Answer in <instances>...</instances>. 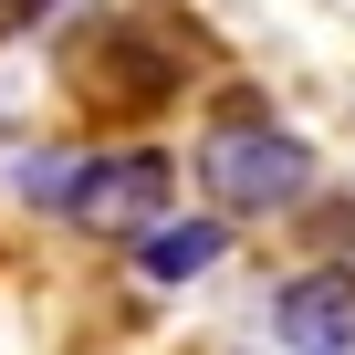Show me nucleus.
<instances>
[{"instance_id":"4","label":"nucleus","mask_w":355,"mask_h":355,"mask_svg":"<svg viewBox=\"0 0 355 355\" xmlns=\"http://www.w3.org/2000/svg\"><path fill=\"white\" fill-rule=\"evenodd\" d=\"M272 334L293 355H355V272H303L272 293Z\"/></svg>"},{"instance_id":"3","label":"nucleus","mask_w":355,"mask_h":355,"mask_svg":"<svg viewBox=\"0 0 355 355\" xmlns=\"http://www.w3.org/2000/svg\"><path fill=\"white\" fill-rule=\"evenodd\" d=\"M178 84H189V63H178V53H146L136 21H94V32H73V94H84V105H105V115H146V105H167Z\"/></svg>"},{"instance_id":"1","label":"nucleus","mask_w":355,"mask_h":355,"mask_svg":"<svg viewBox=\"0 0 355 355\" xmlns=\"http://www.w3.org/2000/svg\"><path fill=\"white\" fill-rule=\"evenodd\" d=\"M199 178H209V199L220 209H241V220H272V209H293L303 189H313V146L293 136V125H272L251 94L209 125V146H199Z\"/></svg>"},{"instance_id":"2","label":"nucleus","mask_w":355,"mask_h":355,"mask_svg":"<svg viewBox=\"0 0 355 355\" xmlns=\"http://www.w3.org/2000/svg\"><path fill=\"white\" fill-rule=\"evenodd\" d=\"M167 189H178V157L167 146H115V157H84L63 220L73 230H115V241H146L167 220Z\"/></svg>"},{"instance_id":"6","label":"nucleus","mask_w":355,"mask_h":355,"mask_svg":"<svg viewBox=\"0 0 355 355\" xmlns=\"http://www.w3.org/2000/svg\"><path fill=\"white\" fill-rule=\"evenodd\" d=\"M53 0H0V32H21V21H42Z\"/></svg>"},{"instance_id":"5","label":"nucleus","mask_w":355,"mask_h":355,"mask_svg":"<svg viewBox=\"0 0 355 355\" xmlns=\"http://www.w3.org/2000/svg\"><path fill=\"white\" fill-rule=\"evenodd\" d=\"M220 251H230L220 220H157V230L136 241V272H146V282H199Z\"/></svg>"}]
</instances>
